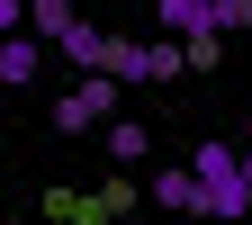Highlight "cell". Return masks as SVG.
Listing matches in <instances>:
<instances>
[{
    "label": "cell",
    "mask_w": 252,
    "mask_h": 225,
    "mask_svg": "<svg viewBox=\"0 0 252 225\" xmlns=\"http://www.w3.org/2000/svg\"><path fill=\"white\" fill-rule=\"evenodd\" d=\"M162 36H216V0H153Z\"/></svg>",
    "instance_id": "cell-4"
},
{
    "label": "cell",
    "mask_w": 252,
    "mask_h": 225,
    "mask_svg": "<svg viewBox=\"0 0 252 225\" xmlns=\"http://www.w3.org/2000/svg\"><path fill=\"white\" fill-rule=\"evenodd\" d=\"M36 72H45V45L27 36V27H18V36H0V90H9V81H36Z\"/></svg>",
    "instance_id": "cell-5"
},
{
    "label": "cell",
    "mask_w": 252,
    "mask_h": 225,
    "mask_svg": "<svg viewBox=\"0 0 252 225\" xmlns=\"http://www.w3.org/2000/svg\"><path fill=\"white\" fill-rule=\"evenodd\" d=\"M153 207H171V216H198V180H189V162H171L162 180H153Z\"/></svg>",
    "instance_id": "cell-7"
},
{
    "label": "cell",
    "mask_w": 252,
    "mask_h": 225,
    "mask_svg": "<svg viewBox=\"0 0 252 225\" xmlns=\"http://www.w3.org/2000/svg\"><path fill=\"white\" fill-rule=\"evenodd\" d=\"M108 117H117V81L108 72H72L54 90V135H99Z\"/></svg>",
    "instance_id": "cell-2"
},
{
    "label": "cell",
    "mask_w": 252,
    "mask_h": 225,
    "mask_svg": "<svg viewBox=\"0 0 252 225\" xmlns=\"http://www.w3.org/2000/svg\"><path fill=\"white\" fill-rule=\"evenodd\" d=\"M72 18H81L72 0H27V36H36V45H54V36H63Z\"/></svg>",
    "instance_id": "cell-8"
},
{
    "label": "cell",
    "mask_w": 252,
    "mask_h": 225,
    "mask_svg": "<svg viewBox=\"0 0 252 225\" xmlns=\"http://www.w3.org/2000/svg\"><path fill=\"white\" fill-rule=\"evenodd\" d=\"M225 63V36H180V72H216Z\"/></svg>",
    "instance_id": "cell-9"
},
{
    "label": "cell",
    "mask_w": 252,
    "mask_h": 225,
    "mask_svg": "<svg viewBox=\"0 0 252 225\" xmlns=\"http://www.w3.org/2000/svg\"><path fill=\"white\" fill-rule=\"evenodd\" d=\"M27 27V0H0V36H18Z\"/></svg>",
    "instance_id": "cell-11"
},
{
    "label": "cell",
    "mask_w": 252,
    "mask_h": 225,
    "mask_svg": "<svg viewBox=\"0 0 252 225\" xmlns=\"http://www.w3.org/2000/svg\"><path fill=\"white\" fill-rule=\"evenodd\" d=\"M99 144H108V162H126V171H135L144 153H153V135H144L135 117H108V126H99Z\"/></svg>",
    "instance_id": "cell-6"
},
{
    "label": "cell",
    "mask_w": 252,
    "mask_h": 225,
    "mask_svg": "<svg viewBox=\"0 0 252 225\" xmlns=\"http://www.w3.org/2000/svg\"><path fill=\"white\" fill-rule=\"evenodd\" d=\"M243 189H252V153H243Z\"/></svg>",
    "instance_id": "cell-12"
},
{
    "label": "cell",
    "mask_w": 252,
    "mask_h": 225,
    "mask_svg": "<svg viewBox=\"0 0 252 225\" xmlns=\"http://www.w3.org/2000/svg\"><path fill=\"white\" fill-rule=\"evenodd\" d=\"M252 27V0H216V36H243Z\"/></svg>",
    "instance_id": "cell-10"
},
{
    "label": "cell",
    "mask_w": 252,
    "mask_h": 225,
    "mask_svg": "<svg viewBox=\"0 0 252 225\" xmlns=\"http://www.w3.org/2000/svg\"><path fill=\"white\" fill-rule=\"evenodd\" d=\"M45 54H63V72H99V54H108V27H90V18H72V27H63V36H54Z\"/></svg>",
    "instance_id": "cell-3"
},
{
    "label": "cell",
    "mask_w": 252,
    "mask_h": 225,
    "mask_svg": "<svg viewBox=\"0 0 252 225\" xmlns=\"http://www.w3.org/2000/svg\"><path fill=\"white\" fill-rule=\"evenodd\" d=\"M189 180H198V225H243L252 216L243 144H198V153H189Z\"/></svg>",
    "instance_id": "cell-1"
},
{
    "label": "cell",
    "mask_w": 252,
    "mask_h": 225,
    "mask_svg": "<svg viewBox=\"0 0 252 225\" xmlns=\"http://www.w3.org/2000/svg\"><path fill=\"white\" fill-rule=\"evenodd\" d=\"M54 225H63V216H54Z\"/></svg>",
    "instance_id": "cell-14"
},
{
    "label": "cell",
    "mask_w": 252,
    "mask_h": 225,
    "mask_svg": "<svg viewBox=\"0 0 252 225\" xmlns=\"http://www.w3.org/2000/svg\"><path fill=\"white\" fill-rule=\"evenodd\" d=\"M243 153H252V126H243Z\"/></svg>",
    "instance_id": "cell-13"
}]
</instances>
